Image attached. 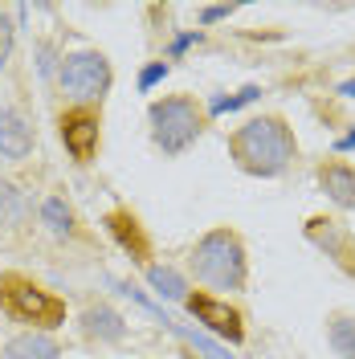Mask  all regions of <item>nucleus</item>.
<instances>
[{
    "mask_svg": "<svg viewBox=\"0 0 355 359\" xmlns=\"http://www.w3.org/2000/svg\"><path fill=\"white\" fill-rule=\"evenodd\" d=\"M229 159L245 176L278 180L298 159V135L282 114H253L229 135Z\"/></svg>",
    "mask_w": 355,
    "mask_h": 359,
    "instance_id": "obj_1",
    "label": "nucleus"
},
{
    "mask_svg": "<svg viewBox=\"0 0 355 359\" xmlns=\"http://www.w3.org/2000/svg\"><path fill=\"white\" fill-rule=\"evenodd\" d=\"M188 266L196 273V282L217 290V298L221 294H241L249 286V253H245L241 233H233L229 224H217L200 237Z\"/></svg>",
    "mask_w": 355,
    "mask_h": 359,
    "instance_id": "obj_2",
    "label": "nucleus"
},
{
    "mask_svg": "<svg viewBox=\"0 0 355 359\" xmlns=\"http://www.w3.org/2000/svg\"><path fill=\"white\" fill-rule=\"evenodd\" d=\"M147 127H152L156 151H163L168 159H176L204 135L208 111L200 107L192 94H163V98H156L147 107Z\"/></svg>",
    "mask_w": 355,
    "mask_h": 359,
    "instance_id": "obj_3",
    "label": "nucleus"
},
{
    "mask_svg": "<svg viewBox=\"0 0 355 359\" xmlns=\"http://www.w3.org/2000/svg\"><path fill=\"white\" fill-rule=\"evenodd\" d=\"M0 314L25 323L29 331H58L66 323V302L58 294L41 290L33 278L25 273H0Z\"/></svg>",
    "mask_w": 355,
    "mask_h": 359,
    "instance_id": "obj_4",
    "label": "nucleus"
},
{
    "mask_svg": "<svg viewBox=\"0 0 355 359\" xmlns=\"http://www.w3.org/2000/svg\"><path fill=\"white\" fill-rule=\"evenodd\" d=\"M58 86L74 107H94L102 102L114 86L111 57L102 49H74L58 62Z\"/></svg>",
    "mask_w": 355,
    "mask_h": 359,
    "instance_id": "obj_5",
    "label": "nucleus"
},
{
    "mask_svg": "<svg viewBox=\"0 0 355 359\" xmlns=\"http://www.w3.org/2000/svg\"><path fill=\"white\" fill-rule=\"evenodd\" d=\"M302 233H307V241L323 257H331V266H339L343 273L355 278V233L347 229V221H339V217H311Z\"/></svg>",
    "mask_w": 355,
    "mask_h": 359,
    "instance_id": "obj_6",
    "label": "nucleus"
},
{
    "mask_svg": "<svg viewBox=\"0 0 355 359\" xmlns=\"http://www.w3.org/2000/svg\"><path fill=\"white\" fill-rule=\"evenodd\" d=\"M58 135L66 143V151L78 163H90L98 156V143H102V118L90 111V107H74L58 118Z\"/></svg>",
    "mask_w": 355,
    "mask_h": 359,
    "instance_id": "obj_7",
    "label": "nucleus"
},
{
    "mask_svg": "<svg viewBox=\"0 0 355 359\" xmlns=\"http://www.w3.org/2000/svg\"><path fill=\"white\" fill-rule=\"evenodd\" d=\"M184 306H188V314H192L196 323H204L213 335L229 339V343H241L245 339V318H241L237 306H229V298H217V294H188Z\"/></svg>",
    "mask_w": 355,
    "mask_h": 359,
    "instance_id": "obj_8",
    "label": "nucleus"
},
{
    "mask_svg": "<svg viewBox=\"0 0 355 359\" xmlns=\"http://www.w3.org/2000/svg\"><path fill=\"white\" fill-rule=\"evenodd\" d=\"M102 224H107V233L119 241V249H123L131 262L147 266V257H152V241H147V233H143V224H139V217H135V212H127V208H114V212H107V217H102Z\"/></svg>",
    "mask_w": 355,
    "mask_h": 359,
    "instance_id": "obj_9",
    "label": "nucleus"
},
{
    "mask_svg": "<svg viewBox=\"0 0 355 359\" xmlns=\"http://www.w3.org/2000/svg\"><path fill=\"white\" fill-rule=\"evenodd\" d=\"M319 188L327 192V201H331L335 208H343V212L355 208V168L347 159H327V163H319Z\"/></svg>",
    "mask_w": 355,
    "mask_h": 359,
    "instance_id": "obj_10",
    "label": "nucleus"
},
{
    "mask_svg": "<svg viewBox=\"0 0 355 359\" xmlns=\"http://www.w3.org/2000/svg\"><path fill=\"white\" fill-rule=\"evenodd\" d=\"M33 156V127L25 123L21 111L4 107L0 111V159L8 163H21V159Z\"/></svg>",
    "mask_w": 355,
    "mask_h": 359,
    "instance_id": "obj_11",
    "label": "nucleus"
},
{
    "mask_svg": "<svg viewBox=\"0 0 355 359\" xmlns=\"http://www.w3.org/2000/svg\"><path fill=\"white\" fill-rule=\"evenodd\" d=\"M0 359H62V343L45 331H17L0 343Z\"/></svg>",
    "mask_w": 355,
    "mask_h": 359,
    "instance_id": "obj_12",
    "label": "nucleus"
},
{
    "mask_svg": "<svg viewBox=\"0 0 355 359\" xmlns=\"http://www.w3.org/2000/svg\"><path fill=\"white\" fill-rule=\"evenodd\" d=\"M82 335L86 339H98V343H119V339L127 335V323H123V314L111 311V306H86L82 311Z\"/></svg>",
    "mask_w": 355,
    "mask_h": 359,
    "instance_id": "obj_13",
    "label": "nucleus"
},
{
    "mask_svg": "<svg viewBox=\"0 0 355 359\" xmlns=\"http://www.w3.org/2000/svg\"><path fill=\"white\" fill-rule=\"evenodd\" d=\"M37 217H41V224L53 233V237H74V208H69L66 196H45L41 208H37Z\"/></svg>",
    "mask_w": 355,
    "mask_h": 359,
    "instance_id": "obj_14",
    "label": "nucleus"
},
{
    "mask_svg": "<svg viewBox=\"0 0 355 359\" xmlns=\"http://www.w3.org/2000/svg\"><path fill=\"white\" fill-rule=\"evenodd\" d=\"M327 343L339 359H355V314L335 311L327 318Z\"/></svg>",
    "mask_w": 355,
    "mask_h": 359,
    "instance_id": "obj_15",
    "label": "nucleus"
},
{
    "mask_svg": "<svg viewBox=\"0 0 355 359\" xmlns=\"http://www.w3.org/2000/svg\"><path fill=\"white\" fill-rule=\"evenodd\" d=\"M25 221H29V201H25V192H17L13 184L0 180V224L21 229Z\"/></svg>",
    "mask_w": 355,
    "mask_h": 359,
    "instance_id": "obj_16",
    "label": "nucleus"
},
{
    "mask_svg": "<svg viewBox=\"0 0 355 359\" xmlns=\"http://www.w3.org/2000/svg\"><path fill=\"white\" fill-rule=\"evenodd\" d=\"M147 282H152L156 294L172 298V302H184V298H188V282H184L172 266H147Z\"/></svg>",
    "mask_w": 355,
    "mask_h": 359,
    "instance_id": "obj_17",
    "label": "nucleus"
},
{
    "mask_svg": "<svg viewBox=\"0 0 355 359\" xmlns=\"http://www.w3.org/2000/svg\"><path fill=\"white\" fill-rule=\"evenodd\" d=\"M262 94V86H245L241 94H233V98H217L213 107H208V114H221V111H237V107H245V102H253Z\"/></svg>",
    "mask_w": 355,
    "mask_h": 359,
    "instance_id": "obj_18",
    "label": "nucleus"
},
{
    "mask_svg": "<svg viewBox=\"0 0 355 359\" xmlns=\"http://www.w3.org/2000/svg\"><path fill=\"white\" fill-rule=\"evenodd\" d=\"M13 37H17V25L8 17H0V69L8 66V57H13Z\"/></svg>",
    "mask_w": 355,
    "mask_h": 359,
    "instance_id": "obj_19",
    "label": "nucleus"
},
{
    "mask_svg": "<svg viewBox=\"0 0 355 359\" xmlns=\"http://www.w3.org/2000/svg\"><path fill=\"white\" fill-rule=\"evenodd\" d=\"M233 13H237V4H213V8H200V25L225 21V17H233Z\"/></svg>",
    "mask_w": 355,
    "mask_h": 359,
    "instance_id": "obj_20",
    "label": "nucleus"
},
{
    "mask_svg": "<svg viewBox=\"0 0 355 359\" xmlns=\"http://www.w3.org/2000/svg\"><path fill=\"white\" fill-rule=\"evenodd\" d=\"M163 74H168V66H163V62H156L152 69H143V78H139V86H143V90H152V86L159 82V78H163Z\"/></svg>",
    "mask_w": 355,
    "mask_h": 359,
    "instance_id": "obj_21",
    "label": "nucleus"
},
{
    "mask_svg": "<svg viewBox=\"0 0 355 359\" xmlns=\"http://www.w3.org/2000/svg\"><path fill=\"white\" fill-rule=\"evenodd\" d=\"M339 94H343V98H355V78H351V82H343V86H339Z\"/></svg>",
    "mask_w": 355,
    "mask_h": 359,
    "instance_id": "obj_22",
    "label": "nucleus"
},
{
    "mask_svg": "<svg viewBox=\"0 0 355 359\" xmlns=\"http://www.w3.org/2000/svg\"><path fill=\"white\" fill-rule=\"evenodd\" d=\"M347 147H355V131L347 135V139H339V151H347Z\"/></svg>",
    "mask_w": 355,
    "mask_h": 359,
    "instance_id": "obj_23",
    "label": "nucleus"
}]
</instances>
